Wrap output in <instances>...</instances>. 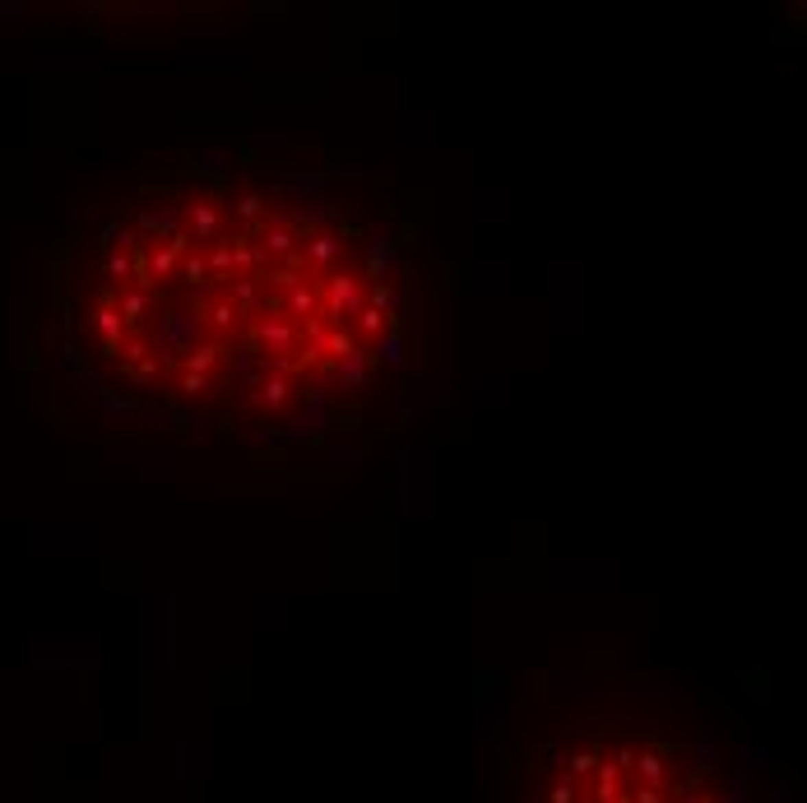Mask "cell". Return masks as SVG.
<instances>
[{
	"mask_svg": "<svg viewBox=\"0 0 807 803\" xmlns=\"http://www.w3.org/2000/svg\"><path fill=\"white\" fill-rule=\"evenodd\" d=\"M529 803H756L751 780L701 738L654 725L585 729L548 752Z\"/></svg>",
	"mask_w": 807,
	"mask_h": 803,
	"instance_id": "7a4b0ae2",
	"label": "cell"
},
{
	"mask_svg": "<svg viewBox=\"0 0 807 803\" xmlns=\"http://www.w3.org/2000/svg\"><path fill=\"white\" fill-rule=\"evenodd\" d=\"M75 283L89 381L163 428L302 441L404 367L413 242L353 172L181 163L97 223Z\"/></svg>",
	"mask_w": 807,
	"mask_h": 803,
	"instance_id": "6da1fadb",
	"label": "cell"
}]
</instances>
